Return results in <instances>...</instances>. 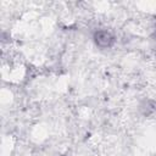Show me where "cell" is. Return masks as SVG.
Here are the masks:
<instances>
[{"label":"cell","instance_id":"cell-1","mask_svg":"<svg viewBox=\"0 0 156 156\" xmlns=\"http://www.w3.org/2000/svg\"><path fill=\"white\" fill-rule=\"evenodd\" d=\"M94 41L100 49H108L115 43V37L107 29H99L94 33Z\"/></svg>","mask_w":156,"mask_h":156}]
</instances>
